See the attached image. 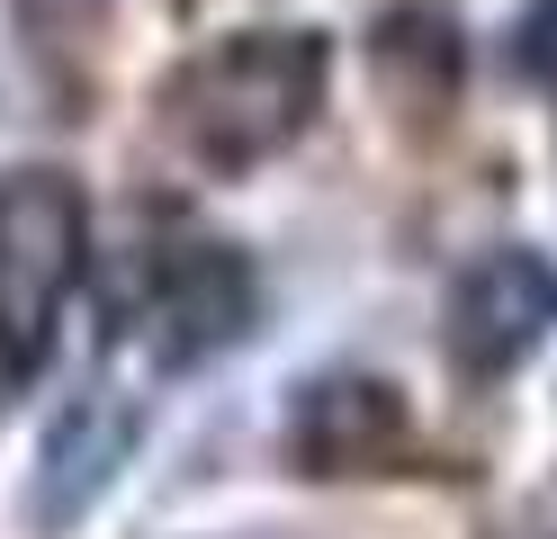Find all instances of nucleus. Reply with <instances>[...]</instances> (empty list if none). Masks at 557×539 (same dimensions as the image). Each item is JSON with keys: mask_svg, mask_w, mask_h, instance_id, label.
<instances>
[{"mask_svg": "<svg viewBox=\"0 0 557 539\" xmlns=\"http://www.w3.org/2000/svg\"><path fill=\"white\" fill-rule=\"evenodd\" d=\"M324 82H333V46L315 27H243L171 72L162 118L207 171H252L315 126Z\"/></svg>", "mask_w": 557, "mask_h": 539, "instance_id": "1", "label": "nucleus"}, {"mask_svg": "<svg viewBox=\"0 0 557 539\" xmlns=\"http://www.w3.org/2000/svg\"><path fill=\"white\" fill-rule=\"evenodd\" d=\"M90 261V198L73 171H0V378H37Z\"/></svg>", "mask_w": 557, "mask_h": 539, "instance_id": "2", "label": "nucleus"}, {"mask_svg": "<svg viewBox=\"0 0 557 539\" xmlns=\"http://www.w3.org/2000/svg\"><path fill=\"white\" fill-rule=\"evenodd\" d=\"M548 333H557V261H540V252L504 243V252H485V261H468L459 279H449L441 342H449V369H459V378L495 387Z\"/></svg>", "mask_w": 557, "mask_h": 539, "instance_id": "3", "label": "nucleus"}, {"mask_svg": "<svg viewBox=\"0 0 557 539\" xmlns=\"http://www.w3.org/2000/svg\"><path fill=\"white\" fill-rule=\"evenodd\" d=\"M288 458L306 477H387V467L413 450V414L387 378L369 369H333V378H306L288 395Z\"/></svg>", "mask_w": 557, "mask_h": 539, "instance_id": "4", "label": "nucleus"}, {"mask_svg": "<svg viewBox=\"0 0 557 539\" xmlns=\"http://www.w3.org/2000/svg\"><path fill=\"white\" fill-rule=\"evenodd\" d=\"M261 315V287H252V261L234 243H189L171 252L145 287V351L162 369H198V359L234 351Z\"/></svg>", "mask_w": 557, "mask_h": 539, "instance_id": "5", "label": "nucleus"}, {"mask_svg": "<svg viewBox=\"0 0 557 539\" xmlns=\"http://www.w3.org/2000/svg\"><path fill=\"white\" fill-rule=\"evenodd\" d=\"M135 441H145V405L117 387H90L82 405H63L46 450H37V477H27V513H37V530H73L99 494L117 486V467L135 458Z\"/></svg>", "mask_w": 557, "mask_h": 539, "instance_id": "6", "label": "nucleus"}, {"mask_svg": "<svg viewBox=\"0 0 557 539\" xmlns=\"http://www.w3.org/2000/svg\"><path fill=\"white\" fill-rule=\"evenodd\" d=\"M377 72H387L396 99L441 108L449 82H459V36H449V19H432V10H396L387 27H377Z\"/></svg>", "mask_w": 557, "mask_h": 539, "instance_id": "7", "label": "nucleus"}]
</instances>
